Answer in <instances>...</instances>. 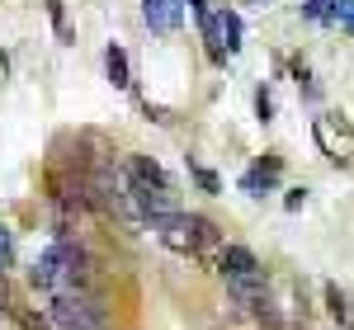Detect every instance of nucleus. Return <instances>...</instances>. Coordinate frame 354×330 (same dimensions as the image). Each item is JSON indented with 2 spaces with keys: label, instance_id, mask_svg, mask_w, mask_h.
I'll return each mask as SVG.
<instances>
[{
  "label": "nucleus",
  "instance_id": "nucleus-8",
  "mask_svg": "<svg viewBox=\"0 0 354 330\" xmlns=\"http://www.w3.org/2000/svg\"><path fill=\"white\" fill-rule=\"evenodd\" d=\"M104 66H109V81L118 85V90H128V85H133V76H128V52H123L118 43H109V52H104Z\"/></svg>",
  "mask_w": 354,
  "mask_h": 330
},
{
  "label": "nucleus",
  "instance_id": "nucleus-12",
  "mask_svg": "<svg viewBox=\"0 0 354 330\" xmlns=\"http://www.w3.org/2000/svg\"><path fill=\"white\" fill-rule=\"evenodd\" d=\"M255 109H260V118H265V123H270L274 104H270V95H265V90H260V95H255Z\"/></svg>",
  "mask_w": 354,
  "mask_h": 330
},
{
  "label": "nucleus",
  "instance_id": "nucleus-7",
  "mask_svg": "<svg viewBox=\"0 0 354 330\" xmlns=\"http://www.w3.org/2000/svg\"><path fill=\"white\" fill-rule=\"evenodd\" d=\"M128 179H133V184H151V189H170V184H165V170L156 161H147V156H133V161H128Z\"/></svg>",
  "mask_w": 354,
  "mask_h": 330
},
{
  "label": "nucleus",
  "instance_id": "nucleus-9",
  "mask_svg": "<svg viewBox=\"0 0 354 330\" xmlns=\"http://www.w3.org/2000/svg\"><path fill=\"white\" fill-rule=\"evenodd\" d=\"M189 170H194V179H198V184H203L208 193H218V189H222V184H218V175H213V170H203L198 161H189Z\"/></svg>",
  "mask_w": 354,
  "mask_h": 330
},
{
  "label": "nucleus",
  "instance_id": "nucleus-10",
  "mask_svg": "<svg viewBox=\"0 0 354 330\" xmlns=\"http://www.w3.org/2000/svg\"><path fill=\"white\" fill-rule=\"evenodd\" d=\"M10 255H15V246H10V231H5V226H0V269H5V264H10Z\"/></svg>",
  "mask_w": 354,
  "mask_h": 330
},
{
  "label": "nucleus",
  "instance_id": "nucleus-11",
  "mask_svg": "<svg viewBox=\"0 0 354 330\" xmlns=\"http://www.w3.org/2000/svg\"><path fill=\"white\" fill-rule=\"evenodd\" d=\"M326 302H330L335 316H345V298H340V288H326Z\"/></svg>",
  "mask_w": 354,
  "mask_h": 330
},
{
  "label": "nucleus",
  "instance_id": "nucleus-5",
  "mask_svg": "<svg viewBox=\"0 0 354 330\" xmlns=\"http://www.w3.org/2000/svg\"><path fill=\"white\" fill-rule=\"evenodd\" d=\"M128 203H133V208L142 213V217H151V226L180 213L175 193H170V189H151V184H128Z\"/></svg>",
  "mask_w": 354,
  "mask_h": 330
},
{
  "label": "nucleus",
  "instance_id": "nucleus-4",
  "mask_svg": "<svg viewBox=\"0 0 354 330\" xmlns=\"http://www.w3.org/2000/svg\"><path fill=\"white\" fill-rule=\"evenodd\" d=\"M222 274H227V283H232V293L265 288V269H260V260H255L245 246H227L222 250Z\"/></svg>",
  "mask_w": 354,
  "mask_h": 330
},
{
  "label": "nucleus",
  "instance_id": "nucleus-1",
  "mask_svg": "<svg viewBox=\"0 0 354 330\" xmlns=\"http://www.w3.org/2000/svg\"><path fill=\"white\" fill-rule=\"evenodd\" d=\"M85 250L71 241V236H57V246L43 250V260H38V269H33V283L38 288H48V293H85Z\"/></svg>",
  "mask_w": 354,
  "mask_h": 330
},
{
  "label": "nucleus",
  "instance_id": "nucleus-6",
  "mask_svg": "<svg viewBox=\"0 0 354 330\" xmlns=\"http://www.w3.org/2000/svg\"><path fill=\"white\" fill-rule=\"evenodd\" d=\"M142 14L156 33H170V28H180V0H142Z\"/></svg>",
  "mask_w": 354,
  "mask_h": 330
},
{
  "label": "nucleus",
  "instance_id": "nucleus-3",
  "mask_svg": "<svg viewBox=\"0 0 354 330\" xmlns=\"http://www.w3.org/2000/svg\"><path fill=\"white\" fill-rule=\"evenodd\" d=\"M156 231H161V241H165L170 250H198V246H208V241H213V222L185 217V213H175V217L156 222Z\"/></svg>",
  "mask_w": 354,
  "mask_h": 330
},
{
  "label": "nucleus",
  "instance_id": "nucleus-15",
  "mask_svg": "<svg viewBox=\"0 0 354 330\" xmlns=\"http://www.w3.org/2000/svg\"><path fill=\"white\" fill-rule=\"evenodd\" d=\"M345 28H350V33H354V14H350V19H345Z\"/></svg>",
  "mask_w": 354,
  "mask_h": 330
},
{
  "label": "nucleus",
  "instance_id": "nucleus-14",
  "mask_svg": "<svg viewBox=\"0 0 354 330\" xmlns=\"http://www.w3.org/2000/svg\"><path fill=\"white\" fill-rule=\"evenodd\" d=\"M5 307H10V293H5V283H0V311H5Z\"/></svg>",
  "mask_w": 354,
  "mask_h": 330
},
{
  "label": "nucleus",
  "instance_id": "nucleus-13",
  "mask_svg": "<svg viewBox=\"0 0 354 330\" xmlns=\"http://www.w3.org/2000/svg\"><path fill=\"white\" fill-rule=\"evenodd\" d=\"M189 5H194V14H198V19L208 24V5H203V0H189Z\"/></svg>",
  "mask_w": 354,
  "mask_h": 330
},
{
  "label": "nucleus",
  "instance_id": "nucleus-2",
  "mask_svg": "<svg viewBox=\"0 0 354 330\" xmlns=\"http://www.w3.org/2000/svg\"><path fill=\"white\" fill-rule=\"evenodd\" d=\"M48 311H53L57 330H100V307L85 293H62V298H53Z\"/></svg>",
  "mask_w": 354,
  "mask_h": 330
}]
</instances>
